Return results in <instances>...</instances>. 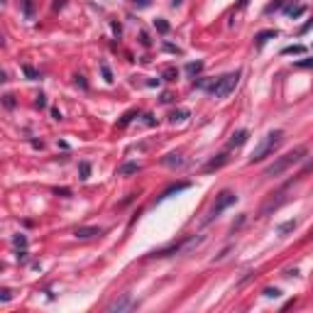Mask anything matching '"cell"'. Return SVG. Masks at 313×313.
Returning a JSON list of instances; mask_svg holds the SVG:
<instances>
[{"label": "cell", "instance_id": "cell-18", "mask_svg": "<svg viewBox=\"0 0 313 313\" xmlns=\"http://www.w3.org/2000/svg\"><path fill=\"white\" fill-rule=\"evenodd\" d=\"M78 174H81V179L86 181V179L91 176V164H88V162H81V164H78Z\"/></svg>", "mask_w": 313, "mask_h": 313}, {"label": "cell", "instance_id": "cell-22", "mask_svg": "<svg viewBox=\"0 0 313 313\" xmlns=\"http://www.w3.org/2000/svg\"><path fill=\"white\" fill-rule=\"evenodd\" d=\"M176 76H179L176 69H167V71H164V81H176Z\"/></svg>", "mask_w": 313, "mask_h": 313}, {"label": "cell", "instance_id": "cell-14", "mask_svg": "<svg viewBox=\"0 0 313 313\" xmlns=\"http://www.w3.org/2000/svg\"><path fill=\"white\" fill-rule=\"evenodd\" d=\"M189 186H191V184H186V181H184V184H172V186L162 194V198H169V196H174V194H179V191H186Z\"/></svg>", "mask_w": 313, "mask_h": 313}, {"label": "cell", "instance_id": "cell-4", "mask_svg": "<svg viewBox=\"0 0 313 313\" xmlns=\"http://www.w3.org/2000/svg\"><path fill=\"white\" fill-rule=\"evenodd\" d=\"M201 242H203V235H191V237H186V240H181V242H174V245H167V247H162V250H152L149 257H169V254L189 252V250L198 247Z\"/></svg>", "mask_w": 313, "mask_h": 313}, {"label": "cell", "instance_id": "cell-36", "mask_svg": "<svg viewBox=\"0 0 313 313\" xmlns=\"http://www.w3.org/2000/svg\"><path fill=\"white\" fill-rule=\"evenodd\" d=\"M247 3H250V0H240V8H245Z\"/></svg>", "mask_w": 313, "mask_h": 313}, {"label": "cell", "instance_id": "cell-3", "mask_svg": "<svg viewBox=\"0 0 313 313\" xmlns=\"http://www.w3.org/2000/svg\"><path fill=\"white\" fill-rule=\"evenodd\" d=\"M281 142H284V130H272V132H267V135L259 139V144L254 147V152L250 154V164H257V162L267 159L269 154H274V152L279 149Z\"/></svg>", "mask_w": 313, "mask_h": 313}, {"label": "cell", "instance_id": "cell-5", "mask_svg": "<svg viewBox=\"0 0 313 313\" xmlns=\"http://www.w3.org/2000/svg\"><path fill=\"white\" fill-rule=\"evenodd\" d=\"M237 203V194L235 191H220L218 196H215V201H213V206H211V211H208V218H206V223H211L213 218H218L223 211H228L230 206H235Z\"/></svg>", "mask_w": 313, "mask_h": 313}, {"label": "cell", "instance_id": "cell-13", "mask_svg": "<svg viewBox=\"0 0 313 313\" xmlns=\"http://www.w3.org/2000/svg\"><path fill=\"white\" fill-rule=\"evenodd\" d=\"M162 164L164 167H181L184 164V156L181 154H167L164 159H162Z\"/></svg>", "mask_w": 313, "mask_h": 313}, {"label": "cell", "instance_id": "cell-23", "mask_svg": "<svg viewBox=\"0 0 313 313\" xmlns=\"http://www.w3.org/2000/svg\"><path fill=\"white\" fill-rule=\"evenodd\" d=\"M132 117H137V110H130V113H127V115H125V117H122V120L117 122V125H120V127H125V125H127V122H130Z\"/></svg>", "mask_w": 313, "mask_h": 313}, {"label": "cell", "instance_id": "cell-21", "mask_svg": "<svg viewBox=\"0 0 313 313\" xmlns=\"http://www.w3.org/2000/svg\"><path fill=\"white\" fill-rule=\"evenodd\" d=\"M13 245H15V247H27V237H25V235H15V237H13Z\"/></svg>", "mask_w": 313, "mask_h": 313}, {"label": "cell", "instance_id": "cell-25", "mask_svg": "<svg viewBox=\"0 0 313 313\" xmlns=\"http://www.w3.org/2000/svg\"><path fill=\"white\" fill-rule=\"evenodd\" d=\"M296 66H298V69H313V57H311V59H301Z\"/></svg>", "mask_w": 313, "mask_h": 313}, {"label": "cell", "instance_id": "cell-2", "mask_svg": "<svg viewBox=\"0 0 313 313\" xmlns=\"http://www.w3.org/2000/svg\"><path fill=\"white\" fill-rule=\"evenodd\" d=\"M308 154V149L301 144V147H296V149H291V152H286V154H281V156H276V159L264 169V176L267 179H274V176H281L289 167H293V164H298V162H303V156Z\"/></svg>", "mask_w": 313, "mask_h": 313}, {"label": "cell", "instance_id": "cell-6", "mask_svg": "<svg viewBox=\"0 0 313 313\" xmlns=\"http://www.w3.org/2000/svg\"><path fill=\"white\" fill-rule=\"evenodd\" d=\"M130 308H135V301H132V296L130 293H122L120 298H115L113 303H108V311L110 313H122V311H130Z\"/></svg>", "mask_w": 313, "mask_h": 313}, {"label": "cell", "instance_id": "cell-30", "mask_svg": "<svg viewBox=\"0 0 313 313\" xmlns=\"http://www.w3.org/2000/svg\"><path fill=\"white\" fill-rule=\"evenodd\" d=\"M13 298V291L10 289H3V291H0V301H10Z\"/></svg>", "mask_w": 313, "mask_h": 313}, {"label": "cell", "instance_id": "cell-28", "mask_svg": "<svg viewBox=\"0 0 313 313\" xmlns=\"http://www.w3.org/2000/svg\"><path fill=\"white\" fill-rule=\"evenodd\" d=\"M279 8H284V0H279V3H272V5H267V10H264V13H274V10H279Z\"/></svg>", "mask_w": 313, "mask_h": 313}, {"label": "cell", "instance_id": "cell-1", "mask_svg": "<svg viewBox=\"0 0 313 313\" xmlns=\"http://www.w3.org/2000/svg\"><path fill=\"white\" fill-rule=\"evenodd\" d=\"M240 71H233V74H225V76H220V78H213V81H196L194 86H198V88H206L211 96H215V98H225V96H230L235 88H237V83H240Z\"/></svg>", "mask_w": 313, "mask_h": 313}, {"label": "cell", "instance_id": "cell-9", "mask_svg": "<svg viewBox=\"0 0 313 313\" xmlns=\"http://www.w3.org/2000/svg\"><path fill=\"white\" fill-rule=\"evenodd\" d=\"M281 10H284L286 18H301L306 13V5H301V3H284Z\"/></svg>", "mask_w": 313, "mask_h": 313}, {"label": "cell", "instance_id": "cell-15", "mask_svg": "<svg viewBox=\"0 0 313 313\" xmlns=\"http://www.w3.org/2000/svg\"><path fill=\"white\" fill-rule=\"evenodd\" d=\"M186 117H189V110H186V108H181V110H174V113L169 115V122H172V125H176V122H184Z\"/></svg>", "mask_w": 313, "mask_h": 313}, {"label": "cell", "instance_id": "cell-17", "mask_svg": "<svg viewBox=\"0 0 313 313\" xmlns=\"http://www.w3.org/2000/svg\"><path fill=\"white\" fill-rule=\"evenodd\" d=\"M303 52H306V47H301V44H291V47L281 49V54H303Z\"/></svg>", "mask_w": 313, "mask_h": 313}, {"label": "cell", "instance_id": "cell-33", "mask_svg": "<svg viewBox=\"0 0 313 313\" xmlns=\"http://www.w3.org/2000/svg\"><path fill=\"white\" fill-rule=\"evenodd\" d=\"M52 117H54V120H64V117H61V110H59V108H54V110H52Z\"/></svg>", "mask_w": 313, "mask_h": 313}, {"label": "cell", "instance_id": "cell-26", "mask_svg": "<svg viewBox=\"0 0 313 313\" xmlns=\"http://www.w3.org/2000/svg\"><path fill=\"white\" fill-rule=\"evenodd\" d=\"M22 71H25V76H27V78H39V74H37V71H35L32 66H25Z\"/></svg>", "mask_w": 313, "mask_h": 313}, {"label": "cell", "instance_id": "cell-10", "mask_svg": "<svg viewBox=\"0 0 313 313\" xmlns=\"http://www.w3.org/2000/svg\"><path fill=\"white\" fill-rule=\"evenodd\" d=\"M274 37H279V32L276 30H262V32H257V37H254V44H257V49H262L269 39H274Z\"/></svg>", "mask_w": 313, "mask_h": 313}, {"label": "cell", "instance_id": "cell-8", "mask_svg": "<svg viewBox=\"0 0 313 313\" xmlns=\"http://www.w3.org/2000/svg\"><path fill=\"white\" fill-rule=\"evenodd\" d=\"M247 137H250V132H247V130H237V132H233V137L228 139V149H237V147H242V144L247 142Z\"/></svg>", "mask_w": 313, "mask_h": 313}, {"label": "cell", "instance_id": "cell-12", "mask_svg": "<svg viewBox=\"0 0 313 313\" xmlns=\"http://www.w3.org/2000/svg\"><path fill=\"white\" fill-rule=\"evenodd\" d=\"M223 164H228V154H220L218 159H211V162L203 167V172H215V169H220Z\"/></svg>", "mask_w": 313, "mask_h": 313}, {"label": "cell", "instance_id": "cell-32", "mask_svg": "<svg viewBox=\"0 0 313 313\" xmlns=\"http://www.w3.org/2000/svg\"><path fill=\"white\" fill-rule=\"evenodd\" d=\"M132 3H135V5H139V8H147V5L152 3V0H132Z\"/></svg>", "mask_w": 313, "mask_h": 313}, {"label": "cell", "instance_id": "cell-24", "mask_svg": "<svg viewBox=\"0 0 313 313\" xmlns=\"http://www.w3.org/2000/svg\"><path fill=\"white\" fill-rule=\"evenodd\" d=\"M279 293H281L279 289H272V286H267V289H264V296H267V298H276Z\"/></svg>", "mask_w": 313, "mask_h": 313}, {"label": "cell", "instance_id": "cell-19", "mask_svg": "<svg viewBox=\"0 0 313 313\" xmlns=\"http://www.w3.org/2000/svg\"><path fill=\"white\" fill-rule=\"evenodd\" d=\"M293 228H296V220H286V223L279 225V235H286V233H291Z\"/></svg>", "mask_w": 313, "mask_h": 313}, {"label": "cell", "instance_id": "cell-29", "mask_svg": "<svg viewBox=\"0 0 313 313\" xmlns=\"http://www.w3.org/2000/svg\"><path fill=\"white\" fill-rule=\"evenodd\" d=\"M3 103H5V108H15V100H13V96H10V93H5V96H3Z\"/></svg>", "mask_w": 313, "mask_h": 313}, {"label": "cell", "instance_id": "cell-35", "mask_svg": "<svg viewBox=\"0 0 313 313\" xmlns=\"http://www.w3.org/2000/svg\"><path fill=\"white\" fill-rule=\"evenodd\" d=\"M181 3H184V0H172V5H174V8H179Z\"/></svg>", "mask_w": 313, "mask_h": 313}, {"label": "cell", "instance_id": "cell-11", "mask_svg": "<svg viewBox=\"0 0 313 313\" xmlns=\"http://www.w3.org/2000/svg\"><path fill=\"white\" fill-rule=\"evenodd\" d=\"M142 167L137 162H125L122 167H117V176H130V174H137Z\"/></svg>", "mask_w": 313, "mask_h": 313}, {"label": "cell", "instance_id": "cell-16", "mask_svg": "<svg viewBox=\"0 0 313 313\" xmlns=\"http://www.w3.org/2000/svg\"><path fill=\"white\" fill-rule=\"evenodd\" d=\"M201 71H203V61H191V64H186V74L196 76V74H201Z\"/></svg>", "mask_w": 313, "mask_h": 313}, {"label": "cell", "instance_id": "cell-34", "mask_svg": "<svg viewBox=\"0 0 313 313\" xmlns=\"http://www.w3.org/2000/svg\"><path fill=\"white\" fill-rule=\"evenodd\" d=\"M172 100H174L172 93H164V96H162V103H172Z\"/></svg>", "mask_w": 313, "mask_h": 313}, {"label": "cell", "instance_id": "cell-27", "mask_svg": "<svg viewBox=\"0 0 313 313\" xmlns=\"http://www.w3.org/2000/svg\"><path fill=\"white\" fill-rule=\"evenodd\" d=\"M100 71H103V76H105V81H108V83H113V74H110V69H108L105 64H100Z\"/></svg>", "mask_w": 313, "mask_h": 313}, {"label": "cell", "instance_id": "cell-7", "mask_svg": "<svg viewBox=\"0 0 313 313\" xmlns=\"http://www.w3.org/2000/svg\"><path fill=\"white\" fill-rule=\"evenodd\" d=\"M100 235H103V228H76L74 230L76 240H91V237H100Z\"/></svg>", "mask_w": 313, "mask_h": 313}, {"label": "cell", "instance_id": "cell-31", "mask_svg": "<svg viewBox=\"0 0 313 313\" xmlns=\"http://www.w3.org/2000/svg\"><path fill=\"white\" fill-rule=\"evenodd\" d=\"M35 105H37V108H44V105H47V98H44V96H37Z\"/></svg>", "mask_w": 313, "mask_h": 313}, {"label": "cell", "instance_id": "cell-20", "mask_svg": "<svg viewBox=\"0 0 313 313\" xmlns=\"http://www.w3.org/2000/svg\"><path fill=\"white\" fill-rule=\"evenodd\" d=\"M154 27L159 30L162 35H167V32H169V22H167V20H154Z\"/></svg>", "mask_w": 313, "mask_h": 313}]
</instances>
